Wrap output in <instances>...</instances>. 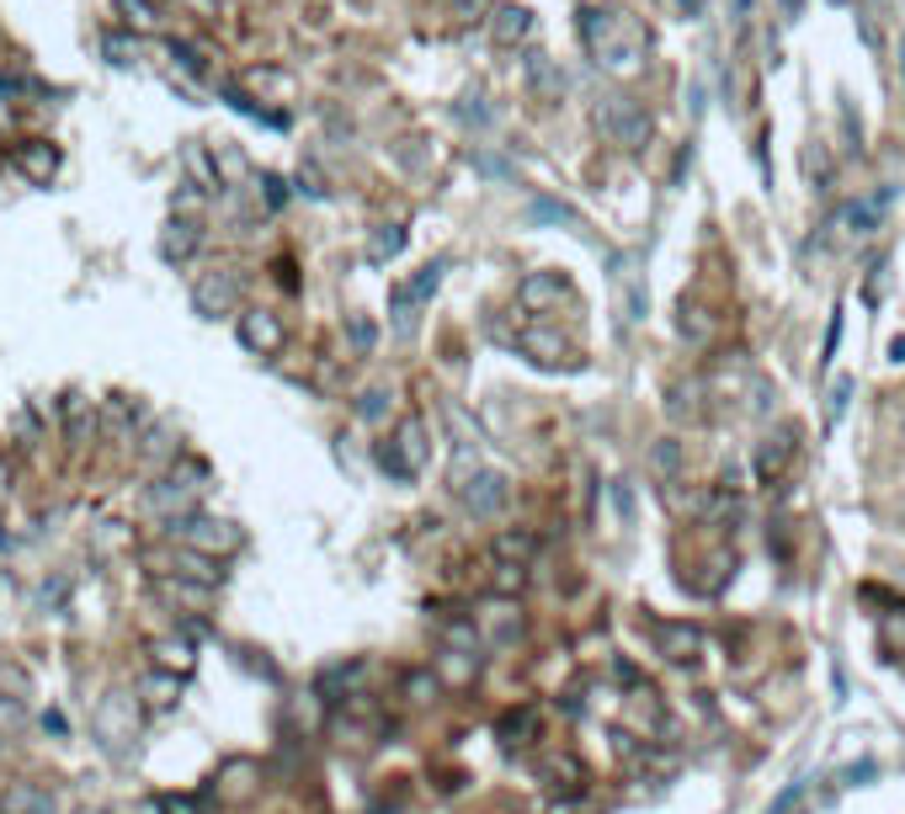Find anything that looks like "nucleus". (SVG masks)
Here are the masks:
<instances>
[{"mask_svg":"<svg viewBox=\"0 0 905 814\" xmlns=\"http://www.w3.org/2000/svg\"><path fill=\"white\" fill-rule=\"evenodd\" d=\"M576 27H581V43L597 59V70H608V75L645 70L650 32H645V22H639L635 11H623V6H587Z\"/></svg>","mask_w":905,"mask_h":814,"instance_id":"1","label":"nucleus"},{"mask_svg":"<svg viewBox=\"0 0 905 814\" xmlns=\"http://www.w3.org/2000/svg\"><path fill=\"white\" fill-rule=\"evenodd\" d=\"M597 128H602L618 149H635V155L650 144V134H656L645 101H635V96H602V101H597Z\"/></svg>","mask_w":905,"mask_h":814,"instance_id":"2","label":"nucleus"},{"mask_svg":"<svg viewBox=\"0 0 905 814\" xmlns=\"http://www.w3.org/2000/svg\"><path fill=\"white\" fill-rule=\"evenodd\" d=\"M171 543H187L197 553H235L245 543V532L235 522H224V517H171Z\"/></svg>","mask_w":905,"mask_h":814,"instance_id":"3","label":"nucleus"},{"mask_svg":"<svg viewBox=\"0 0 905 814\" xmlns=\"http://www.w3.org/2000/svg\"><path fill=\"white\" fill-rule=\"evenodd\" d=\"M378 463H384V474H394V479H416L421 474V463H426V431H421L416 415L400 421V431L378 448Z\"/></svg>","mask_w":905,"mask_h":814,"instance_id":"4","label":"nucleus"},{"mask_svg":"<svg viewBox=\"0 0 905 814\" xmlns=\"http://www.w3.org/2000/svg\"><path fill=\"white\" fill-rule=\"evenodd\" d=\"M193 310L208 314V320L240 310V272H229V266H219V272H203V277H197V287H193Z\"/></svg>","mask_w":905,"mask_h":814,"instance_id":"5","label":"nucleus"},{"mask_svg":"<svg viewBox=\"0 0 905 814\" xmlns=\"http://www.w3.org/2000/svg\"><path fill=\"white\" fill-rule=\"evenodd\" d=\"M459 490H464L469 517H480V522H490V517H495V511L506 506V496H512L506 474H495V469H474V479H464Z\"/></svg>","mask_w":905,"mask_h":814,"instance_id":"6","label":"nucleus"},{"mask_svg":"<svg viewBox=\"0 0 905 814\" xmlns=\"http://www.w3.org/2000/svg\"><path fill=\"white\" fill-rule=\"evenodd\" d=\"M240 346L245 352H256V357H272V352H283V341H288V331H283V320L272 310H240Z\"/></svg>","mask_w":905,"mask_h":814,"instance_id":"7","label":"nucleus"},{"mask_svg":"<svg viewBox=\"0 0 905 814\" xmlns=\"http://www.w3.org/2000/svg\"><path fill=\"white\" fill-rule=\"evenodd\" d=\"M442 272H447V262H426V266H421V272H416V277H411V283H394V293H390V310L400 314V325H405V331H411V320H416V314H411V310H416V304H426V298L437 293Z\"/></svg>","mask_w":905,"mask_h":814,"instance_id":"8","label":"nucleus"},{"mask_svg":"<svg viewBox=\"0 0 905 814\" xmlns=\"http://www.w3.org/2000/svg\"><path fill=\"white\" fill-rule=\"evenodd\" d=\"M134 724H139V708H134L128 693H112L97 708V735H101V745H112V751H118L122 741H134Z\"/></svg>","mask_w":905,"mask_h":814,"instance_id":"9","label":"nucleus"},{"mask_svg":"<svg viewBox=\"0 0 905 814\" xmlns=\"http://www.w3.org/2000/svg\"><path fill=\"white\" fill-rule=\"evenodd\" d=\"M564 293H570V283H564L560 272H528V277L517 283V304L528 314H549V310H560Z\"/></svg>","mask_w":905,"mask_h":814,"instance_id":"10","label":"nucleus"},{"mask_svg":"<svg viewBox=\"0 0 905 814\" xmlns=\"http://www.w3.org/2000/svg\"><path fill=\"white\" fill-rule=\"evenodd\" d=\"M11 166L22 170L32 187H49L53 176H59V149H53V144H43V139H27V144H17V149H11Z\"/></svg>","mask_w":905,"mask_h":814,"instance_id":"11","label":"nucleus"},{"mask_svg":"<svg viewBox=\"0 0 905 814\" xmlns=\"http://www.w3.org/2000/svg\"><path fill=\"white\" fill-rule=\"evenodd\" d=\"M522 80H528V91L539 96V101H560L564 96V70H560V59H549V53H528L522 59Z\"/></svg>","mask_w":905,"mask_h":814,"instance_id":"12","label":"nucleus"},{"mask_svg":"<svg viewBox=\"0 0 905 814\" xmlns=\"http://www.w3.org/2000/svg\"><path fill=\"white\" fill-rule=\"evenodd\" d=\"M656 645H661L666 660H677V666H692V660L704 655V634H698L692 622H661V628H656Z\"/></svg>","mask_w":905,"mask_h":814,"instance_id":"13","label":"nucleus"},{"mask_svg":"<svg viewBox=\"0 0 905 814\" xmlns=\"http://www.w3.org/2000/svg\"><path fill=\"white\" fill-rule=\"evenodd\" d=\"M155 597L181 601L187 612H197V607H208V601H214V586H203V580H187V575H176V570H160V575H155Z\"/></svg>","mask_w":905,"mask_h":814,"instance_id":"14","label":"nucleus"},{"mask_svg":"<svg viewBox=\"0 0 905 814\" xmlns=\"http://www.w3.org/2000/svg\"><path fill=\"white\" fill-rule=\"evenodd\" d=\"M53 810H59V798L49 788H38V783H11L0 793V814H53Z\"/></svg>","mask_w":905,"mask_h":814,"instance_id":"15","label":"nucleus"},{"mask_svg":"<svg viewBox=\"0 0 905 814\" xmlns=\"http://www.w3.org/2000/svg\"><path fill=\"white\" fill-rule=\"evenodd\" d=\"M197 239H203V229H197V218H181V214H176L171 224L160 229V256H166V262H193Z\"/></svg>","mask_w":905,"mask_h":814,"instance_id":"16","label":"nucleus"},{"mask_svg":"<svg viewBox=\"0 0 905 814\" xmlns=\"http://www.w3.org/2000/svg\"><path fill=\"white\" fill-rule=\"evenodd\" d=\"M528 32H533V11H528V6H495V17H490V38H495V43L517 48Z\"/></svg>","mask_w":905,"mask_h":814,"instance_id":"17","label":"nucleus"},{"mask_svg":"<svg viewBox=\"0 0 905 814\" xmlns=\"http://www.w3.org/2000/svg\"><path fill=\"white\" fill-rule=\"evenodd\" d=\"M171 570L187 575V580H203V586H219V580H224V565H219V559H214V553L187 549V543H176V549H171Z\"/></svg>","mask_w":905,"mask_h":814,"instance_id":"18","label":"nucleus"},{"mask_svg":"<svg viewBox=\"0 0 905 814\" xmlns=\"http://www.w3.org/2000/svg\"><path fill=\"white\" fill-rule=\"evenodd\" d=\"M490 553H495V559H506V565H528V559L539 553V538H533L528 527H506V532H495Z\"/></svg>","mask_w":905,"mask_h":814,"instance_id":"19","label":"nucleus"},{"mask_svg":"<svg viewBox=\"0 0 905 814\" xmlns=\"http://www.w3.org/2000/svg\"><path fill=\"white\" fill-rule=\"evenodd\" d=\"M155 670H171V676H187L193 670V639L176 634V639H155Z\"/></svg>","mask_w":905,"mask_h":814,"instance_id":"20","label":"nucleus"},{"mask_svg":"<svg viewBox=\"0 0 905 814\" xmlns=\"http://www.w3.org/2000/svg\"><path fill=\"white\" fill-rule=\"evenodd\" d=\"M522 352L533 362H543V367H560V362L570 357V346H564L554 331H522Z\"/></svg>","mask_w":905,"mask_h":814,"instance_id":"21","label":"nucleus"},{"mask_svg":"<svg viewBox=\"0 0 905 814\" xmlns=\"http://www.w3.org/2000/svg\"><path fill=\"white\" fill-rule=\"evenodd\" d=\"M788 458H794V442H788V437H767L757 448V484H773V479L784 474Z\"/></svg>","mask_w":905,"mask_h":814,"instance_id":"22","label":"nucleus"},{"mask_svg":"<svg viewBox=\"0 0 905 814\" xmlns=\"http://www.w3.org/2000/svg\"><path fill=\"white\" fill-rule=\"evenodd\" d=\"M197 490H203V484H181V479L171 474V479H160V484L149 490V506H155V511H187Z\"/></svg>","mask_w":905,"mask_h":814,"instance_id":"23","label":"nucleus"},{"mask_svg":"<svg viewBox=\"0 0 905 814\" xmlns=\"http://www.w3.org/2000/svg\"><path fill=\"white\" fill-rule=\"evenodd\" d=\"M884 203H889V197H868V203H847V208H842V214H836V218L847 224V235H874V229H879V208H884Z\"/></svg>","mask_w":905,"mask_h":814,"instance_id":"24","label":"nucleus"},{"mask_svg":"<svg viewBox=\"0 0 905 814\" xmlns=\"http://www.w3.org/2000/svg\"><path fill=\"white\" fill-rule=\"evenodd\" d=\"M118 17L128 32H155L160 27V11H155V0H118Z\"/></svg>","mask_w":905,"mask_h":814,"instance_id":"25","label":"nucleus"},{"mask_svg":"<svg viewBox=\"0 0 905 814\" xmlns=\"http://www.w3.org/2000/svg\"><path fill=\"white\" fill-rule=\"evenodd\" d=\"M65 426H70L75 442H80L86 431H97V410H91L86 394H65Z\"/></svg>","mask_w":905,"mask_h":814,"instance_id":"26","label":"nucleus"},{"mask_svg":"<svg viewBox=\"0 0 905 814\" xmlns=\"http://www.w3.org/2000/svg\"><path fill=\"white\" fill-rule=\"evenodd\" d=\"M219 96L235 107V112H245V118H262V122H272V128H283V112H267V107H262L256 96H245L240 86H219Z\"/></svg>","mask_w":905,"mask_h":814,"instance_id":"27","label":"nucleus"},{"mask_svg":"<svg viewBox=\"0 0 905 814\" xmlns=\"http://www.w3.org/2000/svg\"><path fill=\"white\" fill-rule=\"evenodd\" d=\"M400 251H405V229L400 224H384L378 235L367 239V262H394Z\"/></svg>","mask_w":905,"mask_h":814,"instance_id":"28","label":"nucleus"},{"mask_svg":"<svg viewBox=\"0 0 905 814\" xmlns=\"http://www.w3.org/2000/svg\"><path fill=\"white\" fill-rule=\"evenodd\" d=\"M490 586H495V597H517V591L528 586V570H522V565H506V559H501V565H495V580H490Z\"/></svg>","mask_w":905,"mask_h":814,"instance_id":"29","label":"nucleus"},{"mask_svg":"<svg viewBox=\"0 0 905 814\" xmlns=\"http://www.w3.org/2000/svg\"><path fill=\"white\" fill-rule=\"evenodd\" d=\"M437 693H442V681L432 670H411V676H405V697H411V703H432Z\"/></svg>","mask_w":905,"mask_h":814,"instance_id":"30","label":"nucleus"},{"mask_svg":"<svg viewBox=\"0 0 905 814\" xmlns=\"http://www.w3.org/2000/svg\"><path fill=\"white\" fill-rule=\"evenodd\" d=\"M847 400H853V379H836L832 394H826V421H832V426L847 415Z\"/></svg>","mask_w":905,"mask_h":814,"instance_id":"31","label":"nucleus"},{"mask_svg":"<svg viewBox=\"0 0 905 814\" xmlns=\"http://www.w3.org/2000/svg\"><path fill=\"white\" fill-rule=\"evenodd\" d=\"M145 458H149V463H160V458H176V437H171V426H155V431H149Z\"/></svg>","mask_w":905,"mask_h":814,"instance_id":"32","label":"nucleus"},{"mask_svg":"<svg viewBox=\"0 0 905 814\" xmlns=\"http://www.w3.org/2000/svg\"><path fill=\"white\" fill-rule=\"evenodd\" d=\"M650 463H656V474H677V469H682V448H677V442L666 437L661 448L650 453Z\"/></svg>","mask_w":905,"mask_h":814,"instance_id":"33","label":"nucleus"},{"mask_svg":"<svg viewBox=\"0 0 905 814\" xmlns=\"http://www.w3.org/2000/svg\"><path fill=\"white\" fill-rule=\"evenodd\" d=\"M171 59H176V65H181L187 75H208V59H203L193 43H171Z\"/></svg>","mask_w":905,"mask_h":814,"instance_id":"34","label":"nucleus"},{"mask_svg":"<svg viewBox=\"0 0 905 814\" xmlns=\"http://www.w3.org/2000/svg\"><path fill=\"white\" fill-rule=\"evenodd\" d=\"M176 214H181V218H197V214H203V192H197L193 182H181V192H176Z\"/></svg>","mask_w":905,"mask_h":814,"instance_id":"35","label":"nucleus"},{"mask_svg":"<svg viewBox=\"0 0 905 814\" xmlns=\"http://www.w3.org/2000/svg\"><path fill=\"white\" fill-rule=\"evenodd\" d=\"M256 187H262V197H267V208H283V203H288L283 176H272V170H262V182H256Z\"/></svg>","mask_w":905,"mask_h":814,"instance_id":"36","label":"nucleus"},{"mask_svg":"<svg viewBox=\"0 0 905 814\" xmlns=\"http://www.w3.org/2000/svg\"><path fill=\"white\" fill-rule=\"evenodd\" d=\"M373 341H378L373 320H352V346H357V352H373Z\"/></svg>","mask_w":905,"mask_h":814,"instance_id":"37","label":"nucleus"},{"mask_svg":"<svg viewBox=\"0 0 905 814\" xmlns=\"http://www.w3.org/2000/svg\"><path fill=\"white\" fill-rule=\"evenodd\" d=\"M533 218H560V224H576V214L564 203H533Z\"/></svg>","mask_w":905,"mask_h":814,"instance_id":"38","label":"nucleus"},{"mask_svg":"<svg viewBox=\"0 0 905 814\" xmlns=\"http://www.w3.org/2000/svg\"><path fill=\"white\" fill-rule=\"evenodd\" d=\"M384 400H390L384 389H367V394H363V415H367V421H378V415H384Z\"/></svg>","mask_w":905,"mask_h":814,"instance_id":"39","label":"nucleus"},{"mask_svg":"<svg viewBox=\"0 0 905 814\" xmlns=\"http://www.w3.org/2000/svg\"><path fill=\"white\" fill-rule=\"evenodd\" d=\"M107 421H112V431H118V437H122V431H128V405H122V400H112V410H107Z\"/></svg>","mask_w":905,"mask_h":814,"instance_id":"40","label":"nucleus"},{"mask_svg":"<svg viewBox=\"0 0 905 814\" xmlns=\"http://www.w3.org/2000/svg\"><path fill=\"white\" fill-rule=\"evenodd\" d=\"M107 53H112V65H134V59H128L134 48L122 43V38H107Z\"/></svg>","mask_w":905,"mask_h":814,"instance_id":"41","label":"nucleus"},{"mask_svg":"<svg viewBox=\"0 0 905 814\" xmlns=\"http://www.w3.org/2000/svg\"><path fill=\"white\" fill-rule=\"evenodd\" d=\"M166 814H197L193 798H166Z\"/></svg>","mask_w":905,"mask_h":814,"instance_id":"42","label":"nucleus"},{"mask_svg":"<svg viewBox=\"0 0 905 814\" xmlns=\"http://www.w3.org/2000/svg\"><path fill=\"white\" fill-rule=\"evenodd\" d=\"M671 6H677L682 17H704V0H671Z\"/></svg>","mask_w":905,"mask_h":814,"instance_id":"43","label":"nucleus"},{"mask_svg":"<svg viewBox=\"0 0 905 814\" xmlns=\"http://www.w3.org/2000/svg\"><path fill=\"white\" fill-rule=\"evenodd\" d=\"M730 11H735V22H746L751 17V0H730Z\"/></svg>","mask_w":905,"mask_h":814,"instance_id":"44","label":"nucleus"},{"mask_svg":"<svg viewBox=\"0 0 905 814\" xmlns=\"http://www.w3.org/2000/svg\"><path fill=\"white\" fill-rule=\"evenodd\" d=\"M11 122V101H6V86H0V128Z\"/></svg>","mask_w":905,"mask_h":814,"instance_id":"45","label":"nucleus"}]
</instances>
